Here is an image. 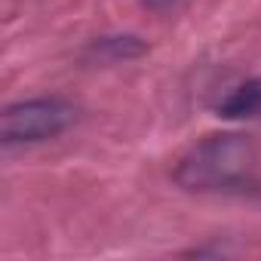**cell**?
I'll return each mask as SVG.
<instances>
[{
  "mask_svg": "<svg viewBox=\"0 0 261 261\" xmlns=\"http://www.w3.org/2000/svg\"><path fill=\"white\" fill-rule=\"evenodd\" d=\"M255 145L249 136L221 133L194 145L175 166V181L185 191H227L249 178Z\"/></svg>",
  "mask_w": 261,
  "mask_h": 261,
  "instance_id": "1",
  "label": "cell"
},
{
  "mask_svg": "<svg viewBox=\"0 0 261 261\" xmlns=\"http://www.w3.org/2000/svg\"><path fill=\"white\" fill-rule=\"evenodd\" d=\"M77 108L65 98H28L16 101L0 114V139L4 145H34L62 136L74 123Z\"/></svg>",
  "mask_w": 261,
  "mask_h": 261,
  "instance_id": "2",
  "label": "cell"
},
{
  "mask_svg": "<svg viewBox=\"0 0 261 261\" xmlns=\"http://www.w3.org/2000/svg\"><path fill=\"white\" fill-rule=\"evenodd\" d=\"M178 4V0H142V7L154 10V13H163V10H172Z\"/></svg>",
  "mask_w": 261,
  "mask_h": 261,
  "instance_id": "4",
  "label": "cell"
},
{
  "mask_svg": "<svg viewBox=\"0 0 261 261\" xmlns=\"http://www.w3.org/2000/svg\"><path fill=\"white\" fill-rule=\"evenodd\" d=\"M221 117H258L261 114V80H246L243 86H237L221 105H218Z\"/></svg>",
  "mask_w": 261,
  "mask_h": 261,
  "instance_id": "3",
  "label": "cell"
}]
</instances>
